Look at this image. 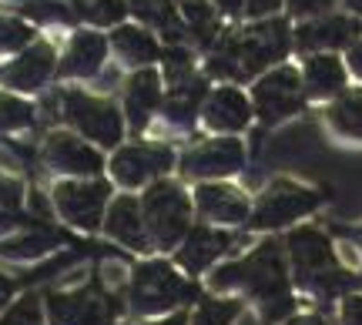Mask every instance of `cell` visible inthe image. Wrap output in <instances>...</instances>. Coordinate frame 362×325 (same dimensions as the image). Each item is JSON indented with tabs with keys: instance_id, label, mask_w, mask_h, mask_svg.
Masks as SVG:
<instances>
[{
	"instance_id": "13",
	"label": "cell",
	"mask_w": 362,
	"mask_h": 325,
	"mask_svg": "<svg viewBox=\"0 0 362 325\" xmlns=\"http://www.w3.org/2000/svg\"><path fill=\"white\" fill-rule=\"evenodd\" d=\"M40 155H44V168L47 171H64V175H74V178L101 175V168H104L101 151H94L90 144L78 141L74 134H64V131L47 134Z\"/></svg>"
},
{
	"instance_id": "19",
	"label": "cell",
	"mask_w": 362,
	"mask_h": 325,
	"mask_svg": "<svg viewBox=\"0 0 362 325\" xmlns=\"http://www.w3.org/2000/svg\"><path fill=\"white\" fill-rule=\"evenodd\" d=\"M51 71H54L51 44H34V47H27V51L4 71V81H7L11 88H17V91H37L40 84L51 78Z\"/></svg>"
},
{
	"instance_id": "9",
	"label": "cell",
	"mask_w": 362,
	"mask_h": 325,
	"mask_svg": "<svg viewBox=\"0 0 362 325\" xmlns=\"http://www.w3.org/2000/svg\"><path fill=\"white\" fill-rule=\"evenodd\" d=\"M111 184L107 182H61L54 184V205L61 218L81 232H94L101 225V211L107 205Z\"/></svg>"
},
{
	"instance_id": "3",
	"label": "cell",
	"mask_w": 362,
	"mask_h": 325,
	"mask_svg": "<svg viewBox=\"0 0 362 325\" xmlns=\"http://www.w3.org/2000/svg\"><path fill=\"white\" fill-rule=\"evenodd\" d=\"M288 259H292V278L298 288H305L319 299H336L339 292L356 285L342 265H339L332 242L319 228H298L288 235Z\"/></svg>"
},
{
	"instance_id": "27",
	"label": "cell",
	"mask_w": 362,
	"mask_h": 325,
	"mask_svg": "<svg viewBox=\"0 0 362 325\" xmlns=\"http://www.w3.org/2000/svg\"><path fill=\"white\" fill-rule=\"evenodd\" d=\"M175 4H178V13H181V20H185V27L208 47V40L215 37V13H211V7H208L205 0H175Z\"/></svg>"
},
{
	"instance_id": "6",
	"label": "cell",
	"mask_w": 362,
	"mask_h": 325,
	"mask_svg": "<svg viewBox=\"0 0 362 325\" xmlns=\"http://www.w3.org/2000/svg\"><path fill=\"white\" fill-rule=\"evenodd\" d=\"M44 305H47V325H115L117 319V302L98 282L51 292Z\"/></svg>"
},
{
	"instance_id": "25",
	"label": "cell",
	"mask_w": 362,
	"mask_h": 325,
	"mask_svg": "<svg viewBox=\"0 0 362 325\" xmlns=\"http://www.w3.org/2000/svg\"><path fill=\"white\" fill-rule=\"evenodd\" d=\"M115 47L128 64H148V61H155L158 54H161L155 37L144 34V30H138V27H121L115 34Z\"/></svg>"
},
{
	"instance_id": "22",
	"label": "cell",
	"mask_w": 362,
	"mask_h": 325,
	"mask_svg": "<svg viewBox=\"0 0 362 325\" xmlns=\"http://www.w3.org/2000/svg\"><path fill=\"white\" fill-rule=\"evenodd\" d=\"M205 98H208V88L202 78L181 81V84L171 88L168 98H165V114H168V121L175 128H192L198 107L205 105Z\"/></svg>"
},
{
	"instance_id": "18",
	"label": "cell",
	"mask_w": 362,
	"mask_h": 325,
	"mask_svg": "<svg viewBox=\"0 0 362 325\" xmlns=\"http://www.w3.org/2000/svg\"><path fill=\"white\" fill-rule=\"evenodd\" d=\"M161 105V81L155 71H138L131 74L128 91H124V107H128V124L131 131H144L148 121L155 114V107Z\"/></svg>"
},
{
	"instance_id": "36",
	"label": "cell",
	"mask_w": 362,
	"mask_h": 325,
	"mask_svg": "<svg viewBox=\"0 0 362 325\" xmlns=\"http://www.w3.org/2000/svg\"><path fill=\"white\" fill-rule=\"evenodd\" d=\"M342 325H362V295H349L342 302Z\"/></svg>"
},
{
	"instance_id": "14",
	"label": "cell",
	"mask_w": 362,
	"mask_h": 325,
	"mask_svg": "<svg viewBox=\"0 0 362 325\" xmlns=\"http://www.w3.org/2000/svg\"><path fill=\"white\" fill-rule=\"evenodd\" d=\"M104 232L111 235L115 242H121L124 248H134V252H144L151 245L148 242V228H144L141 201L131 195H121L111 201V208L104 215Z\"/></svg>"
},
{
	"instance_id": "23",
	"label": "cell",
	"mask_w": 362,
	"mask_h": 325,
	"mask_svg": "<svg viewBox=\"0 0 362 325\" xmlns=\"http://www.w3.org/2000/svg\"><path fill=\"white\" fill-rule=\"evenodd\" d=\"M342 88H346V71H342L336 57H329V54L309 57V64H305V91L312 98H332Z\"/></svg>"
},
{
	"instance_id": "33",
	"label": "cell",
	"mask_w": 362,
	"mask_h": 325,
	"mask_svg": "<svg viewBox=\"0 0 362 325\" xmlns=\"http://www.w3.org/2000/svg\"><path fill=\"white\" fill-rule=\"evenodd\" d=\"M165 74H168L171 84H181V81L194 78L192 74V54L181 51V47H168V51H165Z\"/></svg>"
},
{
	"instance_id": "24",
	"label": "cell",
	"mask_w": 362,
	"mask_h": 325,
	"mask_svg": "<svg viewBox=\"0 0 362 325\" xmlns=\"http://www.w3.org/2000/svg\"><path fill=\"white\" fill-rule=\"evenodd\" d=\"M88 11L84 0H27L24 13L40 24H74Z\"/></svg>"
},
{
	"instance_id": "21",
	"label": "cell",
	"mask_w": 362,
	"mask_h": 325,
	"mask_svg": "<svg viewBox=\"0 0 362 325\" xmlns=\"http://www.w3.org/2000/svg\"><path fill=\"white\" fill-rule=\"evenodd\" d=\"M104 54H107V40L101 34H78L67 47L61 74L64 78H90L104 64Z\"/></svg>"
},
{
	"instance_id": "7",
	"label": "cell",
	"mask_w": 362,
	"mask_h": 325,
	"mask_svg": "<svg viewBox=\"0 0 362 325\" xmlns=\"http://www.w3.org/2000/svg\"><path fill=\"white\" fill-rule=\"evenodd\" d=\"M319 201H322V195L305 188V184L285 182V178L282 182H272L269 188L262 191L255 211H252V228H282L288 221L315 211Z\"/></svg>"
},
{
	"instance_id": "37",
	"label": "cell",
	"mask_w": 362,
	"mask_h": 325,
	"mask_svg": "<svg viewBox=\"0 0 362 325\" xmlns=\"http://www.w3.org/2000/svg\"><path fill=\"white\" fill-rule=\"evenodd\" d=\"M336 0H288V11L292 13H319L325 7H332Z\"/></svg>"
},
{
	"instance_id": "40",
	"label": "cell",
	"mask_w": 362,
	"mask_h": 325,
	"mask_svg": "<svg viewBox=\"0 0 362 325\" xmlns=\"http://www.w3.org/2000/svg\"><path fill=\"white\" fill-rule=\"evenodd\" d=\"M11 295H13V282H11V278H4V275H0V309H4V305L11 302Z\"/></svg>"
},
{
	"instance_id": "10",
	"label": "cell",
	"mask_w": 362,
	"mask_h": 325,
	"mask_svg": "<svg viewBox=\"0 0 362 325\" xmlns=\"http://www.w3.org/2000/svg\"><path fill=\"white\" fill-rule=\"evenodd\" d=\"M302 81L292 67H279L255 84V111H259L262 124H279L285 117L302 111Z\"/></svg>"
},
{
	"instance_id": "20",
	"label": "cell",
	"mask_w": 362,
	"mask_h": 325,
	"mask_svg": "<svg viewBox=\"0 0 362 325\" xmlns=\"http://www.w3.org/2000/svg\"><path fill=\"white\" fill-rule=\"evenodd\" d=\"M205 124L215 131H242L252 117V105L245 101V94L235 88H218L202 107Z\"/></svg>"
},
{
	"instance_id": "31",
	"label": "cell",
	"mask_w": 362,
	"mask_h": 325,
	"mask_svg": "<svg viewBox=\"0 0 362 325\" xmlns=\"http://www.w3.org/2000/svg\"><path fill=\"white\" fill-rule=\"evenodd\" d=\"M30 124H34V107L11 98V94H0V131L30 128Z\"/></svg>"
},
{
	"instance_id": "32",
	"label": "cell",
	"mask_w": 362,
	"mask_h": 325,
	"mask_svg": "<svg viewBox=\"0 0 362 325\" xmlns=\"http://www.w3.org/2000/svg\"><path fill=\"white\" fill-rule=\"evenodd\" d=\"M124 13H128V0H94V4H88L84 17L94 24H117Z\"/></svg>"
},
{
	"instance_id": "2",
	"label": "cell",
	"mask_w": 362,
	"mask_h": 325,
	"mask_svg": "<svg viewBox=\"0 0 362 325\" xmlns=\"http://www.w3.org/2000/svg\"><path fill=\"white\" fill-rule=\"evenodd\" d=\"M285 51H288V24L285 20H265V24L225 34L218 40V47L211 51L208 74L245 81L252 74H259L262 67H269L272 61H282Z\"/></svg>"
},
{
	"instance_id": "41",
	"label": "cell",
	"mask_w": 362,
	"mask_h": 325,
	"mask_svg": "<svg viewBox=\"0 0 362 325\" xmlns=\"http://www.w3.org/2000/svg\"><path fill=\"white\" fill-rule=\"evenodd\" d=\"M218 7L225 13H238L242 7H245V0H218Z\"/></svg>"
},
{
	"instance_id": "11",
	"label": "cell",
	"mask_w": 362,
	"mask_h": 325,
	"mask_svg": "<svg viewBox=\"0 0 362 325\" xmlns=\"http://www.w3.org/2000/svg\"><path fill=\"white\" fill-rule=\"evenodd\" d=\"M171 165H175V151L168 144H128V148H117L115 151L111 175L124 188H138V184L165 175Z\"/></svg>"
},
{
	"instance_id": "39",
	"label": "cell",
	"mask_w": 362,
	"mask_h": 325,
	"mask_svg": "<svg viewBox=\"0 0 362 325\" xmlns=\"http://www.w3.org/2000/svg\"><path fill=\"white\" fill-rule=\"evenodd\" d=\"M349 67L362 78V40H356V44L349 47Z\"/></svg>"
},
{
	"instance_id": "8",
	"label": "cell",
	"mask_w": 362,
	"mask_h": 325,
	"mask_svg": "<svg viewBox=\"0 0 362 325\" xmlns=\"http://www.w3.org/2000/svg\"><path fill=\"white\" fill-rule=\"evenodd\" d=\"M64 117L84 138L98 141L101 148H115L121 141V131H124V121H121V114H117V107L111 101L90 98L84 91L64 94Z\"/></svg>"
},
{
	"instance_id": "16",
	"label": "cell",
	"mask_w": 362,
	"mask_h": 325,
	"mask_svg": "<svg viewBox=\"0 0 362 325\" xmlns=\"http://www.w3.org/2000/svg\"><path fill=\"white\" fill-rule=\"evenodd\" d=\"M194 208L208 221H221V225H238L248 218L245 195L232 184H202L194 191Z\"/></svg>"
},
{
	"instance_id": "35",
	"label": "cell",
	"mask_w": 362,
	"mask_h": 325,
	"mask_svg": "<svg viewBox=\"0 0 362 325\" xmlns=\"http://www.w3.org/2000/svg\"><path fill=\"white\" fill-rule=\"evenodd\" d=\"M0 325H44V322H40V305H37V299L17 302L11 312L0 319Z\"/></svg>"
},
{
	"instance_id": "44",
	"label": "cell",
	"mask_w": 362,
	"mask_h": 325,
	"mask_svg": "<svg viewBox=\"0 0 362 325\" xmlns=\"http://www.w3.org/2000/svg\"><path fill=\"white\" fill-rule=\"evenodd\" d=\"M349 7H356V11L362 13V0H349Z\"/></svg>"
},
{
	"instance_id": "43",
	"label": "cell",
	"mask_w": 362,
	"mask_h": 325,
	"mask_svg": "<svg viewBox=\"0 0 362 325\" xmlns=\"http://www.w3.org/2000/svg\"><path fill=\"white\" fill-rule=\"evenodd\" d=\"M285 325H325L319 315H298V319H292V322H285Z\"/></svg>"
},
{
	"instance_id": "29",
	"label": "cell",
	"mask_w": 362,
	"mask_h": 325,
	"mask_svg": "<svg viewBox=\"0 0 362 325\" xmlns=\"http://www.w3.org/2000/svg\"><path fill=\"white\" fill-rule=\"evenodd\" d=\"M21 195H24V188L13 178L0 175V232H7L21 221Z\"/></svg>"
},
{
	"instance_id": "12",
	"label": "cell",
	"mask_w": 362,
	"mask_h": 325,
	"mask_svg": "<svg viewBox=\"0 0 362 325\" xmlns=\"http://www.w3.org/2000/svg\"><path fill=\"white\" fill-rule=\"evenodd\" d=\"M245 161V148L235 138H215V141L194 144L188 155L181 158V171L188 178H225L235 175Z\"/></svg>"
},
{
	"instance_id": "5",
	"label": "cell",
	"mask_w": 362,
	"mask_h": 325,
	"mask_svg": "<svg viewBox=\"0 0 362 325\" xmlns=\"http://www.w3.org/2000/svg\"><path fill=\"white\" fill-rule=\"evenodd\" d=\"M148 242L158 248H178L192 232V198L175 182H155L141 198Z\"/></svg>"
},
{
	"instance_id": "42",
	"label": "cell",
	"mask_w": 362,
	"mask_h": 325,
	"mask_svg": "<svg viewBox=\"0 0 362 325\" xmlns=\"http://www.w3.org/2000/svg\"><path fill=\"white\" fill-rule=\"evenodd\" d=\"M151 325H188V315L181 309V312H175L171 319H161V322H151Z\"/></svg>"
},
{
	"instance_id": "15",
	"label": "cell",
	"mask_w": 362,
	"mask_h": 325,
	"mask_svg": "<svg viewBox=\"0 0 362 325\" xmlns=\"http://www.w3.org/2000/svg\"><path fill=\"white\" fill-rule=\"evenodd\" d=\"M228 248H232V235L228 232H218V228H192L178 248V261L185 272L198 275V272H205L215 259H221Z\"/></svg>"
},
{
	"instance_id": "4",
	"label": "cell",
	"mask_w": 362,
	"mask_h": 325,
	"mask_svg": "<svg viewBox=\"0 0 362 325\" xmlns=\"http://www.w3.org/2000/svg\"><path fill=\"white\" fill-rule=\"evenodd\" d=\"M198 288L185 282L168 261H141L134 265L128 282V309L134 315H161L171 309H185L194 302Z\"/></svg>"
},
{
	"instance_id": "26",
	"label": "cell",
	"mask_w": 362,
	"mask_h": 325,
	"mask_svg": "<svg viewBox=\"0 0 362 325\" xmlns=\"http://www.w3.org/2000/svg\"><path fill=\"white\" fill-rule=\"evenodd\" d=\"M329 124L346 138H362V91L342 94L336 105L329 107Z\"/></svg>"
},
{
	"instance_id": "28",
	"label": "cell",
	"mask_w": 362,
	"mask_h": 325,
	"mask_svg": "<svg viewBox=\"0 0 362 325\" xmlns=\"http://www.w3.org/2000/svg\"><path fill=\"white\" fill-rule=\"evenodd\" d=\"M57 242H61V235L54 232V228H40V232L27 235V238H17V242L0 245V255H7V259H30V255L47 252V248L57 245Z\"/></svg>"
},
{
	"instance_id": "1",
	"label": "cell",
	"mask_w": 362,
	"mask_h": 325,
	"mask_svg": "<svg viewBox=\"0 0 362 325\" xmlns=\"http://www.w3.org/2000/svg\"><path fill=\"white\" fill-rule=\"evenodd\" d=\"M215 288H242L262 305L265 322H279L285 315H292L296 302L288 292V272H285L282 245L279 242H262L252 255L242 261H232L211 275Z\"/></svg>"
},
{
	"instance_id": "30",
	"label": "cell",
	"mask_w": 362,
	"mask_h": 325,
	"mask_svg": "<svg viewBox=\"0 0 362 325\" xmlns=\"http://www.w3.org/2000/svg\"><path fill=\"white\" fill-rule=\"evenodd\" d=\"M242 312L238 302L228 299H208L202 302V309L194 312V325H232V319Z\"/></svg>"
},
{
	"instance_id": "17",
	"label": "cell",
	"mask_w": 362,
	"mask_h": 325,
	"mask_svg": "<svg viewBox=\"0 0 362 325\" xmlns=\"http://www.w3.org/2000/svg\"><path fill=\"white\" fill-rule=\"evenodd\" d=\"M359 30H362V24L356 20V17H322V20H312V24L298 27L296 44H298V51L342 47V44H352Z\"/></svg>"
},
{
	"instance_id": "38",
	"label": "cell",
	"mask_w": 362,
	"mask_h": 325,
	"mask_svg": "<svg viewBox=\"0 0 362 325\" xmlns=\"http://www.w3.org/2000/svg\"><path fill=\"white\" fill-rule=\"evenodd\" d=\"M279 7V0H245V13L248 17H265Z\"/></svg>"
},
{
	"instance_id": "34",
	"label": "cell",
	"mask_w": 362,
	"mask_h": 325,
	"mask_svg": "<svg viewBox=\"0 0 362 325\" xmlns=\"http://www.w3.org/2000/svg\"><path fill=\"white\" fill-rule=\"evenodd\" d=\"M30 40V30H27L21 20H7L0 17V51H17Z\"/></svg>"
},
{
	"instance_id": "45",
	"label": "cell",
	"mask_w": 362,
	"mask_h": 325,
	"mask_svg": "<svg viewBox=\"0 0 362 325\" xmlns=\"http://www.w3.org/2000/svg\"><path fill=\"white\" fill-rule=\"evenodd\" d=\"M349 235H352V238H356V242L362 245V228H359V232H349Z\"/></svg>"
}]
</instances>
